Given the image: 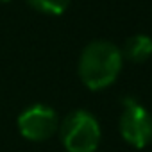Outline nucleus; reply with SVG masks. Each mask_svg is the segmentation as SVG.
I'll list each match as a JSON object with an SVG mask.
<instances>
[{
	"mask_svg": "<svg viewBox=\"0 0 152 152\" xmlns=\"http://www.w3.org/2000/svg\"><path fill=\"white\" fill-rule=\"evenodd\" d=\"M120 52L122 57L131 63H145L152 56V38L147 34H134L124 43Z\"/></svg>",
	"mask_w": 152,
	"mask_h": 152,
	"instance_id": "nucleus-5",
	"label": "nucleus"
},
{
	"mask_svg": "<svg viewBox=\"0 0 152 152\" xmlns=\"http://www.w3.org/2000/svg\"><path fill=\"white\" fill-rule=\"evenodd\" d=\"M124 57L120 48L106 39H97L88 43L79 57L77 72L83 84L91 90H106L111 86L122 72Z\"/></svg>",
	"mask_w": 152,
	"mask_h": 152,
	"instance_id": "nucleus-1",
	"label": "nucleus"
},
{
	"mask_svg": "<svg viewBox=\"0 0 152 152\" xmlns=\"http://www.w3.org/2000/svg\"><path fill=\"white\" fill-rule=\"evenodd\" d=\"M18 132L29 141H45L59 129L57 113L45 104H32L25 107L16 118Z\"/></svg>",
	"mask_w": 152,
	"mask_h": 152,
	"instance_id": "nucleus-3",
	"label": "nucleus"
},
{
	"mask_svg": "<svg viewBox=\"0 0 152 152\" xmlns=\"http://www.w3.org/2000/svg\"><path fill=\"white\" fill-rule=\"evenodd\" d=\"M2 2H9V0H0V4H2Z\"/></svg>",
	"mask_w": 152,
	"mask_h": 152,
	"instance_id": "nucleus-7",
	"label": "nucleus"
},
{
	"mask_svg": "<svg viewBox=\"0 0 152 152\" xmlns=\"http://www.w3.org/2000/svg\"><path fill=\"white\" fill-rule=\"evenodd\" d=\"M118 127L124 141L134 148H145L152 141V115L134 100L124 102Z\"/></svg>",
	"mask_w": 152,
	"mask_h": 152,
	"instance_id": "nucleus-4",
	"label": "nucleus"
},
{
	"mask_svg": "<svg viewBox=\"0 0 152 152\" xmlns=\"http://www.w3.org/2000/svg\"><path fill=\"white\" fill-rule=\"evenodd\" d=\"M27 2L32 9L52 16L63 15L70 6V0H27Z\"/></svg>",
	"mask_w": 152,
	"mask_h": 152,
	"instance_id": "nucleus-6",
	"label": "nucleus"
},
{
	"mask_svg": "<svg viewBox=\"0 0 152 152\" xmlns=\"http://www.w3.org/2000/svg\"><path fill=\"white\" fill-rule=\"evenodd\" d=\"M57 132L66 152H95L100 143V124L86 109L68 113Z\"/></svg>",
	"mask_w": 152,
	"mask_h": 152,
	"instance_id": "nucleus-2",
	"label": "nucleus"
}]
</instances>
